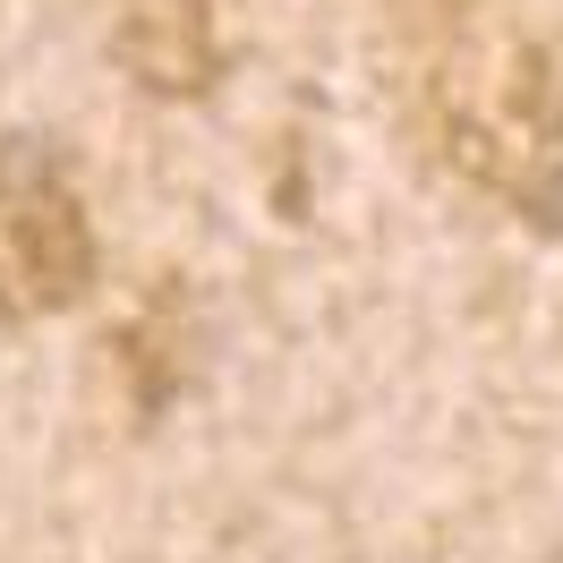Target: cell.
I'll return each instance as SVG.
<instances>
[{"mask_svg": "<svg viewBox=\"0 0 563 563\" xmlns=\"http://www.w3.org/2000/svg\"><path fill=\"white\" fill-rule=\"evenodd\" d=\"M95 282H103V240L69 179V154L35 129H9L0 137V317H69L95 299Z\"/></svg>", "mask_w": 563, "mask_h": 563, "instance_id": "cell-1", "label": "cell"}, {"mask_svg": "<svg viewBox=\"0 0 563 563\" xmlns=\"http://www.w3.org/2000/svg\"><path fill=\"white\" fill-rule=\"evenodd\" d=\"M222 26L213 0H120L111 9V69L154 103H206L222 86Z\"/></svg>", "mask_w": 563, "mask_h": 563, "instance_id": "cell-2", "label": "cell"}, {"mask_svg": "<svg viewBox=\"0 0 563 563\" xmlns=\"http://www.w3.org/2000/svg\"><path fill=\"white\" fill-rule=\"evenodd\" d=\"M512 206L529 213V222H547V231H563V154L555 163H538V172L512 188Z\"/></svg>", "mask_w": 563, "mask_h": 563, "instance_id": "cell-3", "label": "cell"}]
</instances>
